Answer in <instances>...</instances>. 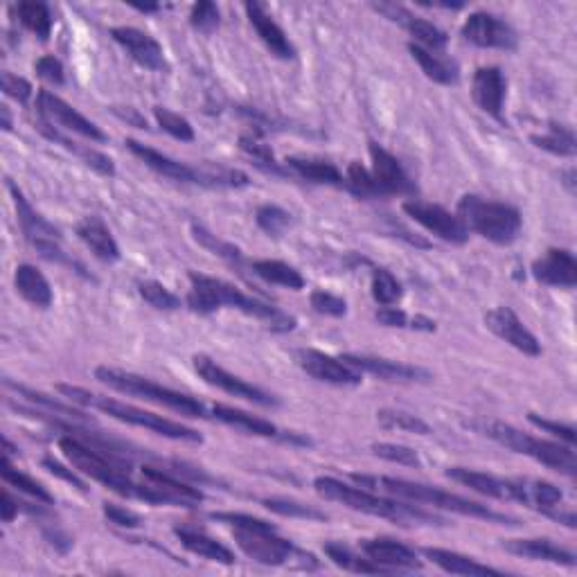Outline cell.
I'll return each instance as SVG.
<instances>
[{"instance_id":"24","label":"cell","mask_w":577,"mask_h":577,"mask_svg":"<svg viewBox=\"0 0 577 577\" xmlns=\"http://www.w3.org/2000/svg\"><path fill=\"white\" fill-rule=\"evenodd\" d=\"M124 145H127L129 152L136 158H140V161L145 163L149 170H154L156 174L165 176V179L176 181V183L201 185V170H199V167H192V165L174 161V158L165 156L163 152H158V149L149 147V145H142V142L133 140V138L124 140Z\"/></svg>"},{"instance_id":"52","label":"cell","mask_w":577,"mask_h":577,"mask_svg":"<svg viewBox=\"0 0 577 577\" xmlns=\"http://www.w3.org/2000/svg\"><path fill=\"white\" fill-rule=\"evenodd\" d=\"M372 454L381 460H388V463L395 465H404V467H422V458L417 454L415 449L404 447V445H395V442H377V445L370 447Z\"/></svg>"},{"instance_id":"3","label":"cell","mask_w":577,"mask_h":577,"mask_svg":"<svg viewBox=\"0 0 577 577\" xmlns=\"http://www.w3.org/2000/svg\"><path fill=\"white\" fill-rule=\"evenodd\" d=\"M352 481L357 485L368 487V490L399 496V499H406L413 503L431 505V508L454 512V514H460V517L481 519L487 523H501V526H519V521L510 517V514L496 512L492 508H487V505L483 503L469 501L465 499V496L451 494L433 485L404 481V478H393V476H368V474H352Z\"/></svg>"},{"instance_id":"20","label":"cell","mask_w":577,"mask_h":577,"mask_svg":"<svg viewBox=\"0 0 577 577\" xmlns=\"http://www.w3.org/2000/svg\"><path fill=\"white\" fill-rule=\"evenodd\" d=\"M532 278L546 287L573 289L577 284V260L566 248H548V251L532 262Z\"/></svg>"},{"instance_id":"55","label":"cell","mask_w":577,"mask_h":577,"mask_svg":"<svg viewBox=\"0 0 577 577\" xmlns=\"http://www.w3.org/2000/svg\"><path fill=\"white\" fill-rule=\"evenodd\" d=\"M528 422L532 426H537L544 433H550V436L557 438L559 442H564L568 447H575V429L568 424L555 422V420H546V417H539L537 413H528Z\"/></svg>"},{"instance_id":"26","label":"cell","mask_w":577,"mask_h":577,"mask_svg":"<svg viewBox=\"0 0 577 577\" xmlns=\"http://www.w3.org/2000/svg\"><path fill=\"white\" fill-rule=\"evenodd\" d=\"M7 190H10L16 208V217H19V224L23 228V235L30 244L43 242V239H52V242H59V228H55L50 221L32 208V203L25 199V194L21 192L19 185L14 181H7Z\"/></svg>"},{"instance_id":"51","label":"cell","mask_w":577,"mask_h":577,"mask_svg":"<svg viewBox=\"0 0 577 577\" xmlns=\"http://www.w3.org/2000/svg\"><path fill=\"white\" fill-rule=\"evenodd\" d=\"M154 118L165 133H170L172 138L181 140V142H192L194 140V129L192 124L183 118V115L174 113L165 106H154Z\"/></svg>"},{"instance_id":"25","label":"cell","mask_w":577,"mask_h":577,"mask_svg":"<svg viewBox=\"0 0 577 577\" xmlns=\"http://www.w3.org/2000/svg\"><path fill=\"white\" fill-rule=\"evenodd\" d=\"M244 10H246L248 21H251V25L257 32V37H260L264 46L271 50V55L280 57V59H294L296 57L294 43L289 41L287 34H284L280 25L273 21V16L266 12V7L262 3H246Z\"/></svg>"},{"instance_id":"30","label":"cell","mask_w":577,"mask_h":577,"mask_svg":"<svg viewBox=\"0 0 577 577\" xmlns=\"http://www.w3.org/2000/svg\"><path fill=\"white\" fill-rule=\"evenodd\" d=\"M212 417L219 422H224L226 426H233V429L246 433V436H257V438H282V433L278 426L269 420H262V417L251 415L242 411V408H233L226 404H215L212 406Z\"/></svg>"},{"instance_id":"64","label":"cell","mask_w":577,"mask_h":577,"mask_svg":"<svg viewBox=\"0 0 577 577\" xmlns=\"http://www.w3.org/2000/svg\"><path fill=\"white\" fill-rule=\"evenodd\" d=\"M133 10H138L142 14H152V12H158V10H163L161 5H131Z\"/></svg>"},{"instance_id":"46","label":"cell","mask_w":577,"mask_h":577,"mask_svg":"<svg viewBox=\"0 0 577 577\" xmlns=\"http://www.w3.org/2000/svg\"><path fill=\"white\" fill-rule=\"evenodd\" d=\"M262 505L273 514L289 519H305V521H327V514L323 510H316L312 505H305L294 499H264Z\"/></svg>"},{"instance_id":"13","label":"cell","mask_w":577,"mask_h":577,"mask_svg":"<svg viewBox=\"0 0 577 577\" xmlns=\"http://www.w3.org/2000/svg\"><path fill=\"white\" fill-rule=\"evenodd\" d=\"M345 363H350L354 370L361 375H372L388 384H429L433 375L429 370L420 366H411V363L384 359V357H370V354H341Z\"/></svg>"},{"instance_id":"21","label":"cell","mask_w":577,"mask_h":577,"mask_svg":"<svg viewBox=\"0 0 577 577\" xmlns=\"http://www.w3.org/2000/svg\"><path fill=\"white\" fill-rule=\"evenodd\" d=\"M375 10L384 14L386 19L404 25V28L411 32V37L417 41V46H422L431 52H442L447 48V43H449L447 32H442L438 25H433L431 21L411 14L406 7L395 5V3H381V5H375Z\"/></svg>"},{"instance_id":"38","label":"cell","mask_w":577,"mask_h":577,"mask_svg":"<svg viewBox=\"0 0 577 577\" xmlns=\"http://www.w3.org/2000/svg\"><path fill=\"white\" fill-rule=\"evenodd\" d=\"M323 550H325L327 559H330L334 566L343 568V571L363 573V575H388L390 573V571H386L384 566L375 564L363 553L361 555L354 553V550L345 544H336V541H330V544L323 546Z\"/></svg>"},{"instance_id":"54","label":"cell","mask_w":577,"mask_h":577,"mask_svg":"<svg viewBox=\"0 0 577 577\" xmlns=\"http://www.w3.org/2000/svg\"><path fill=\"white\" fill-rule=\"evenodd\" d=\"M309 303H312L316 314H323V316L343 318L345 314H348V303H345L341 296L330 294V291H325V289L312 291V296H309Z\"/></svg>"},{"instance_id":"53","label":"cell","mask_w":577,"mask_h":577,"mask_svg":"<svg viewBox=\"0 0 577 577\" xmlns=\"http://www.w3.org/2000/svg\"><path fill=\"white\" fill-rule=\"evenodd\" d=\"M221 23V12L215 3H210V0H201L192 7L190 12V25L194 30H199L203 34H212Z\"/></svg>"},{"instance_id":"5","label":"cell","mask_w":577,"mask_h":577,"mask_svg":"<svg viewBox=\"0 0 577 577\" xmlns=\"http://www.w3.org/2000/svg\"><path fill=\"white\" fill-rule=\"evenodd\" d=\"M55 390L64 395L66 399H70V402H75L79 406H86V408H95V411L109 415V417H113V420L138 426V429H147V431L156 433V436L170 438L176 442H188V445H201L203 442L199 431H194V429H190V426H185L181 422H174V420H170V417L149 413V411H145V408L118 402V399H113V397L95 395V393H91V390L70 386V384H57Z\"/></svg>"},{"instance_id":"31","label":"cell","mask_w":577,"mask_h":577,"mask_svg":"<svg viewBox=\"0 0 577 577\" xmlns=\"http://www.w3.org/2000/svg\"><path fill=\"white\" fill-rule=\"evenodd\" d=\"M424 557L429 559V562L436 564L438 568H442L445 573L451 575H469V577H483V575H503L499 568H492L487 564L476 562L474 557H467L463 553H456V550H447V548H431L426 546L424 550Z\"/></svg>"},{"instance_id":"19","label":"cell","mask_w":577,"mask_h":577,"mask_svg":"<svg viewBox=\"0 0 577 577\" xmlns=\"http://www.w3.org/2000/svg\"><path fill=\"white\" fill-rule=\"evenodd\" d=\"M111 37L115 43H120V46L127 50V55L136 61L138 66L154 70V73H165V70H170L163 46L152 37V34L122 25V28H111Z\"/></svg>"},{"instance_id":"7","label":"cell","mask_w":577,"mask_h":577,"mask_svg":"<svg viewBox=\"0 0 577 577\" xmlns=\"http://www.w3.org/2000/svg\"><path fill=\"white\" fill-rule=\"evenodd\" d=\"M95 379L104 386L118 390V393L122 395L145 399V402L165 406V408H170V411L181 413L185 417H201V420L203 417H208L206 406H203L199 399L183 395L179 393V390L167 388L163 384H156V381L140 377L136 375V372L100 366V368H95Z\"/></svg>"},{"instance_id":"18","label":"cell","mask_w":577,"mask_h":577,"mask_svg":"<svg viewBox=\"0 0 577 577\" xmlns=\"http://www.w3.org/2000/svg\"><path fill=\"white\" fill-rule=\"evenodd\" d=\"M298 366L303 368L309 377L323 384L332 386H359L361 372L354 370L350 363H345L341 357H332L321 350H298L296 352Z\"/></svg>"},{"instance_id":"34","label":"cell","mask_w":577,"mask_h":577,"mask_svg":"<svg viewBox=\"0 0 577 577\" xmlns=\"http://www.w3.org/2000/svg\"><path fill=\"white\" fill-rule=\"evenodd\" d=\"M14 287L19 291L23 300H28L32 307L48 309L52 305V289L37 266L19 264L14 273Z\"/></svg>"},{"instance_id":"23","label":"cell","mask_w":577,"mask_h":577,"mask_svg":"<svg viewBox=\"0 0 577 577\" xmlns=\"http://www.w3.org/2000/svg\"><path fill=\"white\" fill-rule=\"evenodd\" d=\"M505 93H508V79H505L501 68L483 66L476 70L472 79V97L483 113L503 120Z\"/></svg>"},{"instance_id":"12","label":"cell","mask_w":577,"mask_h":577,"mask_svg":"<svg viewBox=\"0 0 577 577\" xmlns=\"http://www.w3.org/2000/svg\"><path fill=\"white\" fill-rule=\"evenodd\" d=\"M404 212L411 217L415 224H420L431 235H436L442 242L449 244H465L469 239V230L465 228L458 215L449 212L447 208L438 206V203H426L420 199H411L404 203Z\"/></svg>"},{"instance_id":"63","label":"cell","mask_w":577,"mask_h":577,"mask_svg":"<svg viewBox=\"0 0 577 577\" xmlns=\"http://www.w3.org/2000/svg\"><path fill=\"white\" fill-rule=\"evenodd\" d=\"M0 115H3V129L5 131H12V115L7 106H0Z\"/></svg>"},{"instance_id":"16","label":"cell","mask_w":577,"mask_h":577,"mask_svg":"<svg viewBox=\"0 0 577 577\" xmlns=\"http://www.w3.org/2000/svg\"><path fill=\"white\" fill-rule=\"evenodd\" d=\"M368 152L372 158V179H375L377 185V192H379V199L384 197H404V194H415L417 188L415 183L408 179V174L404 172L402 163L397 161V158L379 145V142H370L368 145Z\"/></svg>"},{"instance_id":"10","label":"cell","mask_w":577,"mask_h":577,"mask_svg":"<svg viewBox=\"0 0 577 577\" xmlns=\"http://www.w3.org/2000/svg\"><path fill=\"white\" fill-rule=\"evenodd\" d=\"M564 494L557 485L535 478H510V501H517L526 508L546 514V517L564 523L568 528L577 526L573 512H559Z\"/></svg>"},{"instance_id":"36","label":"cell","mask_w":577,"mask_h":577,"mask_svg":"<svg viewBox=\"0 0 577 577\" xmlns=\"http://www.w3.org/2000/svg\"><path fill=\"white\" fill-rule=\"evenodd\" d=\"M284 167L289 172H294L300 179L316 185H334V188H343L345 176L341 174L339 167L330 161H318V158H300L291 156L284 161Z\"/></svg>"},{"instance_id":"45","label":"cell","mask_w":577,"mask_h":577,"mask_svg":"<svg viewBox=\"0 0 577 577\" xmlns=\"http://www.w3.org/2000/svg\"><path fill=\"white\" fill-rule=\"evenodd\" d=\"M370 291H372V298H375V303L381 307H393L404 296L402 282H399L395 275L386 269H372Z\"/></svg>"},{"instance_id":"43","label":"cell","mask_w":577,"mask_h":577,"mask_svg":"<svg viewBox=\"0 0 577 577\" xmlns=\"http://www.w3.org/2000/svg\"><path fill=\"white\" fill-rule=\"evenodd\" d=\"M377 422L381 429L388 431L415 433V436H431L433 433L431 426L426 424L422 417L406 411H397V408H381V411H377Z\"/></svg>"},{"instance_id":"28","label":"cell","mask_w":577,"mask_h":577,"mask_svg":"<svg viewBox=\"0 0 577 577\" xmlns=\"http://www.w3.org/2000/svg\"><path fill=\"white\" fill-rule=\"evenodd\" d=\"M77 237L82 239L86 248H91V253L102 262H118L120 260V246L111 235L109 226L104 224L100 217H86L75 228Z\"/></svg>"},{"instance_id":"2","label":"cell","mask_w":577,"mask_h":577,"mask_svg":"<svg viewBox=\"0 0 577 577\" xmlns=\"http://www.w3.org/2000/svg\"><path fill=\"white\" fill-rule=\"evenodd\" d=\"M59 449L64 451L68 463L73 465L79 474L93 478L95 483H102L104 487H109L111 492L124 496V499H136L152 505H174L170 496L163 494L158 487L149 485L147 481L136 483L129 476V469H124L122 463H118L115 458L102 456L100 451L88 447L86 442L75 436L59 438Z\"/></svg>"},{"instance_id":"27","label":"cell","mask_w":577,"mask_h":577,"mask_svg":"<svg viewBox=\"0 0 577 577\" xmlns=\"http://www.w3.org/2000/svg\"><path fill=\"white\" fill-rule=\"evenodd\" d=\"M503 548L517 557L532 559V562H546L557 566H575V555L568 548L555 544L553 539H508Z\"/></svg>"},{"instance_id":"48","label":"cell","mask_w":577,"mask_h":577,"mask_svg":"<svg viewBox=\"0 0 577 577\" xmlns=\"http://www.w3.org/2000/svg\"><path fill=\"white\" fill-rule=\"evenodd\" d=\"M345 188L359 199H379L377 185L375 179H372L370 170L357 161H352L348 165V172H345Z\"/></svg>"},{"instance_id":"9","label":"cell","mask_w":577,"mask_h":577,"mask_svg":"<svg viewBox=\"0 0 577 577\" xmlns=\"http://www.w3.org/2000/svg\"><path fill=\"white\" fill-rule=\"evenodd\" d=\"M233 535L237 546L264 566L303 568V571L318 568V559L291 544L289 539L280 537L278 528H233Z\"/></svg>"},{"instance_id":"29","label":"cell","mask_w":577,"mask_h":577,"mask_svg":"<svg viewBox=\"0 0 577 577\" xmlns=\"http://www.w3.org/2000/svg\"><path fill=\"white\" fill-rule=\"evenodd\" d=\"M447 476L451 478V481H456L463 487H469V490L476 494L490 496V499H496V501H510V478L476 472V469H469V467H449Z\"/></svg>"},{"instance_id":"22","label":"cell","mask_w":577,"mask_h":577,"mask_svg":"<svg viewBox=\"0 0 577 577\" xmlns=\"http://www.w3.org/2000/svg\"><path fill=\"white\" fill-rule=\"evenodd\" d=\"M359 548H361L363 555L372 559L375 564L384 566L386 571H390V573L420 571L422 568V562H420V557H417L415 550L411 546L402 544V541L386 539V537L363 539Z\"/></svg>"},{"instance_id":"44","label":"cell","mask_w":577,"mask_h":577,"mask_svg":"<svg viewBox=\"0 0 577 577\" xmlns=\"http://www.w3.org/2000/svg\"><path fill=\"white\" fill-rule=\"evenodd\" d=\"M3 481H5L7 485L16 487V490L23 492V494L34 496V499L41 501V503H46V505L55 503V496H52L39 481H34L32 476L19 472V469H16V467L12 465L10 456H5V460H3Z\"/></svg>"},{"instance_id":"59","label":"cell","mask_w":577,"mask_h":577,"mask_svg":"<svg viewBox=\"0 0 577 577\" xmlns=\"http://www.w3.org/2000/svg\"><path fill=\"white\" fill-rule=\"evenodd\" d=\"M41 465L46 467L52 476H57V478H61V481H66V483H70L73 487H77L79 492H88V485L82 481V478H79V476L73 472V469H68V467L61 465L59 460L46 456V458L41 460Z\"/></svg>"},{"instance_id":"11","label":"cell","mask_w":577,"mask_h":577,"mask_svg":"<svg viewBox=\"0 0 577 577\" xmlns=\"http://www.w3.org/2000/svg\"><path fill=\"white\" fill-rule=\"evenodd\" d=\"M192 361H194V370H197V375L206 381L208 386L219 388L228 395H233L237 399H246V402H253L257 406H264V408L280 406L278 397L266 393V390L260 386L248 384L246 379L233 375V372H228L226 368H221L217 361H212L210 357H206V354H197V357H194Z\"/></svg>"},{"instance_id":"32","label":"cell","mask_w":577,"mask_h":577,"mask_svg":"<svg viewBox=\"0 0 577 577\" xmlns=\"http://www.w3.org/2000/svg\"><path fill=\"white\" fill-rule=\"evenodd\" d=\"M408 52L422 68V73L442 86H456L460 82V68L454 59L442 57V52H431L417 43H408Z\"/></svg>"},{"instance_id":"4","label":"cell","mask_w":577,"mask_h":577,"mask_svg":"<svg viewBox=\"0 0 577 577\" xmlns=\"http://www.w3.org/2000/svg\"><path fill=\"white\" fill-rule=\"evenodd\" d=\"M314 490L325 496L327 501H336L354 512L370 514V517L388 519L393 523H399V526H442V523H445V519L436 517L433 512L417 508V505L384 499V496L372 494L368 490H363V487L348 485L332 476L314 478Z\"/></svg>"},{"instance_id":"50","label":"cell","mask_w":577,"mask_h":577,"mask_svg":"<svg viewBox=\"0 0 577 577\" xmlns=\"http://www.w3.org/2000/svg\"><path fill=\"white\" fill-rule=\"evenodd\" d=\"M255 224L260 226L266 235L280 237L284 230L291 226V215L280 206H273V203H266L255 210Z\"/></svg>"},{"instance_id":"1","label":"cell","mask_w":577,"mask_h":577,"mask_svg":"<svg viewBox=\"0 0 577 577\" xmlns=\"http://www.w3.org/2000/svg\"><path fill=\"white\" fill-rule=\"evenodd\" d=\"M190 294H188V307L197 314H212L221 307H233L237 312L255 318V321L264 323L273 332H291L296 330V318L289 316L282 309L273 307L271 303H264L260 298L246 296L244 291H239L235 284L226 280L210 278L203 273H190Z\"/></svg>"},{"instance_id":"6","label":"cell","mask_w":577,"mask_h":577,"mask_svg":"<svg viewBox=\"0 0 577 577\" xmlns=\"http://www.w3.org/2000/svg\"><path fill=\"white\" fill-rule=\"evenodd\" d=\"M472 426L478 433H481V436L494 440L496 445L510 449L519 456H528L532 460H537V463L553 469V472H559L564 476H575L577 472L575 447H568L564 445V442L535 438V436H530V433H523L521 429H517V426H512L508 422H499V420L476 422Z\"/></svg>"},{"instance_id":"57","label":"cell","mask_w":577,"mask_h":577,"mask_svg":"<svg viewBox=\"0 0 577 577\" xmlns=\"http://www.w3.org/2000/svg\"><path fill=\"white\" fill-rule=\"evenodd\" d=\"M3 93L7 97H12V100H16V102L28 104L30 95H32V84L28 82V79H23L19 75L3 73Z\"/></svg>"},{"instance_id":"61","label":"cell","mask_w":577,"mask_h":577,"mask_svg":"<svg viewBox=\"0 0 577 577\" xmlns=\"http://www.w3.org/2000/svg\"><path fill=\"white\" fill-rule=\"evenodd\" d=\"M23 508L34 512V508H28V505H25V503L16 501L10 492H3V505H0V514H3V521H5V523L14 521L16 514H19Z\"/></svg>"},{"instance_id":"35","label":"cell","mask_w":577,"mask_h":577,"mask_svg":"<svg viewBox=\"0 0 577 577\" xmlns=\"http://www.w3.org/2000/svg\"><path fill=\"white\" fill-rule=\"evenodd\" d=\"M142 478H145L149 485L158 487V490H161L163 494L170 496L174 505H185V508H190V505H197L206 499L199 487H192L188 483H183V481H179V478H174L172 474L163 472V469L142 467Z\"/></svg>"},{"instance_id":"14","label":"cell","mask_w":577,"mask_h":577,"mask_svg":"<svg viewBox=\"0 0 577 577\" xmlns=\"http://www.w3.org/2000/svg\"><path fill=\"white\" fill-rule=\"evenodd\" d=\"M37 106L39 115L43 120H48L50 124H59L61 129L79 133V136L91 140V142H106V133L97 127L95 122H91L86 115L79 113L75 106H70L66 100H61L59 95L50 91H39L37 95Z\"/></svg>"},{"instance_id":"39","label":"cell","mask_w":577,"mask_h":577,"mask_svg":"<svg viewBox=\"0 0 577 577\" xmlns=\"http://www.w3.org/2000/svg\"><path fill=\"white\" fill-rule=\"evenodd\" d=\"M251 271L257 275V278H262L264 282H269V284H278V287L291 289V291L305 289L303 273H300L296 266H291L287 262H280V260H255L251 264Z\"/></svg>"},{"instance_id":"37","label":"cell","mask_w":577,"mask_h":577,"mask_svg":"<svg viewBox=\"0 0 577 577\" xmlns=\"http://www.w3.org/2000/svg\"><path fill=\"white\" fill-rule=\"evenodd\" d=\"M39 129H41V133L46 138H50L52 142H57V145H61V147H66L68 152H73L75 156H79L82 158V161L88 165V167H93V170L97 172V174H102V176H115V165H113V161L109 156H104V154H100V152H95V149H84V147H79L77 142H73L70 138H66V136H61V133L52 127V124L48 122V120H39Z\"/></svg>"},{"instance_id":"41","label":"cell","mask_w":577,"mask_h":577,"mask_svg":"<svg viewBox=\"0 0 577 577\" xmlns=\"http://www.w3.org/2000/svg\"><path fill=\"white\" fill-rule=\"evenodd\" d=\"M16 19L21 21L25 30L37 34L41 41L50 39L52 32V14L46 3H37V0H23L16 5Z\"/></svg>"},{"instance_id":"60","label":"cell","mask_w":577,"mask_h":577,"mask_svg":"<svg viewBox=\"0 0 577 577\" xmlns=\"http://www.w3.org/2000/svg\"><path fill=\"white\" fill-rule=\"evenodd\" d=\"M375 318L384 327H411V318L397 307H381Z\"/></svg>"},{"instance_id":"8","label":"cell","mask_w":577,"mask_h":577,"mask_svg":"<svg viewBox=\"0 0 577 577\" xmlns=\"http://www.w3.org/2000/svg\"><path fill=\"white\" fill-rule=\"evenodd\" d=\"M458 217L469 233L499 246L517 242L521 233V212L501 201H487L476 194H465L458 201Z\"/></svg>"},{"instance_id":"15","label":"cell","mask_w":577,"mask_h":577,"mask_svg":"<svg viewBox=\"0 0 577 577\" xmlns=\"http://www.w3.org/2000/svg\"><path fill=\"white\" fill-rule=\"evenodd\" d=\"M460 34L476 48L514 50L519 43L517 32L512 30V25L490 12L469 14V19L463 23V28H460Z\"/></svg>"},{"instance_id":"49","label":"cell","mask_w":577,"mask_h":577,"mask_svg":"<svg viewBox=\"0 0 577 577\" xmlns=\"http://www.w3.org/2000/svg\"><path fill=\"white\" fill-rule=\"evenodd\" d=\"M192 237L197 239V242H199L203 248H206V251H210L212 255L224 257V260L233 262V264H239V262L244 260V253L239 251L237 246L224 242V239H219L217 235H212L210 230H206V228L199 226V224H192Z\"/></svg>"},{"instance_id":"56","label":"cell","mask_w":577,"mask_h":577,"mask_svg":"<svg viewBox=\"0 0 577 577\" xmlns=\"http://www.w3.org/2000/svg\"><path fill=\"white\" fill-rule=\"evenodd\" d=\"M34 70H37L39 77L46 79V82L61 86L66 82V70L64 64L55 57V55H43L37 64H34Z\"/></svg>"},{"instance_id":"33","label":"cell","mask_w":577,"mask_h":577,"mask_svg":"<svg viewBox=\"0 0 577 577\" xmlns=\"http://www.w3.org/2000/svg\"><path fill=\"white\" fill-rule=\"evenodd\" d=\"M174 535L181 541L183 548H188L190 553L208 559V562H217L226 566L235 564L233 550L226 548L221 541L212 539L210 535H206V532L194 530V528H174Z\"/></svg>"},{"instance_id":"47","label":"cell","mask_w":577,"mask_h":577,"mask_svg":"<svg viewBox=\"0 0 577 577\" xmlns=\"http://www.w3.org/2000/svg\"><path fill=\"white\" fill-rule=\"evenodd\" d=\"M138 294L145 303L152 305L158 312H176L181 307V298L172 294L165 284L156 280H145L138 284Z\"/></svg>"},{"instance_id":"42","label":"cell","mask_w":577,"mask_h":577,"mask_svg":"<svg viewBox=\"0 0 577 577\" xmlns=\"http://www.w3.org/2000/svg\"><path fill=\"white\" fill-rule=\"evenodd\" d=\"M530 142L537 149H544V152L555 154V156L573 158L577 154L573 129L564 127V124H555L553 122L548 127V133H544V136H530Z\"/></svg>"},{"instance_id":"62","label":"cell","mask_w":577,"mask_h":577,"mask_svg":"<svg viewBox=\"0 0 577 577\" xmlns=\"http://www.w3.org/2000/svg\"><path fill=\"white\" fill-rule=\"evenodd\" d=\"M115 113H118L122 120H127L129 124H133V127H138V129H147V120L142 118V115H138L136 109H127V111L115 109Z\"/></svg>"},{"instance_id":"58","label":"cell","mask_w":577,"mask_h":577,"mask_svg":"<svg viewBox=\"0 0 577 577\" xmlns=\"http://www.w3.org/2000/svg\"><path fill=\"white\" fill-rule=\"evenodd\" d=\"M102 512H104L106 519H109L111 523H115V526H120V528H138L140 526L138 514L127 510V508H120V505L104 503Z\"/></svg>"},{"instance_id":"17","label":"cell","mask_w":577,"mask_h":577,"mask_svg":"<svg viewBox=\"0 0 577 577\" xmlns=\"http://www.w3.org/2000/svg\"><path fill=\"white\" fill-rule=\"evenodd\" d=\"M485 327L494 336H499L501 341L512 345L514 350H519L526 354V357H539L541 345L537 341V336L532 334L526 323L521 321L517 312L510 307H494L485 314Z\"/></svg>"},{"instance_id":"40","label":"cell","mask_w":577,"mask_h":577,"mask_svg":"<svg viewBox=\"0 0 577 577\" xmlns=\"http://www.w3.org/2000/svg\"><path fill=\"white\" fill-rule=\"evenodd\" d=\"M239 147H242V152L246 156L253 158V163L260 167L262 172L273 174V176H287L289 174L287 167L278 163V158H275V154L271 152V147L264 145V140L260 138V131L244 133V136L239 138Z\"/></svg>"}]
</instances>
